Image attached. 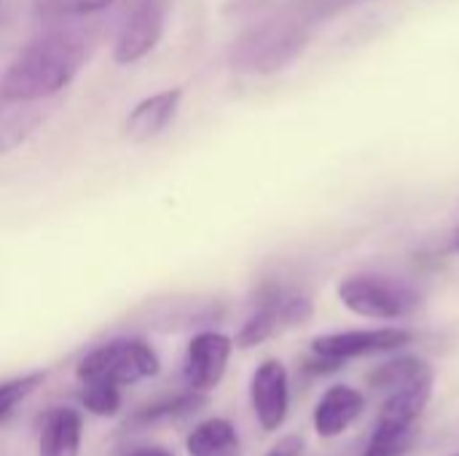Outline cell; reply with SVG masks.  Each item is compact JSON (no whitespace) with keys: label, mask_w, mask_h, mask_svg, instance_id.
Segmentation results:
<instances>
[{"label":"cell","mask_w":459,"mask_h":456,"mask_svg":"<svg viewBox=\"0 0 459 456\" xmlns=\"http://www.w3.org/2000/svg\"><path fill=\"white\" fill-rule=\"evenodd\" d=\"M231 349H234V341L218 331L196 333L188 341L186 360H183V379H186L188 390L204 392V395L210 390H215L226 376Z\"/></svg>","instance_id":"8"},{"label":"cell","mask_w":459,"mask_h":456,"mask_svg":"<svg viewBox=\"0 0 459 456\" xmlns=\"http://www.w3.org/2000/svg\"><path fill=\"white\" fill-rule=\"evenodd\" d=\"M312 317V304L301 293L282 290L277 285H269L261 290L255 312L245 320V325L237 333L239 349H253L264 341H269L274 333L285 328H296Z\"/></svg>","instance_id":"5"},{"label":"cell","mask_w":459,"mask_h":456,"mask_svg":"<svg viewBox=\"0 0 459 456\" xmlns=\"http://www.w3.org/2000/svg\"><path fill=\"white\" fill-rule=\"evenodd\" d=\"M436 387V371H425L411 382L385 392V403L379 409L377 427L363 456H403L417 435V425L430 406Z\"/></svg>","instance_id":"2"},{"label":"cell","mask_w":459,"mask_h":456,"mask_svg":"<svg viewBox=\"0 0 459 456\" xmlns=\"http://www.w3.org/2000/svg\"><path fill=\"white\" fill-rule=\"evenodd\" d=\"M89 38L75 27H51L30 40L8 65L0 81L5 102H38L62 91L83 67Z\"/></svg>","instance_id":"1"},{"label":"cell","mask_w":459,"mask_h":456,"mask_svg":"<svg viewBox=\"0 0 459 456\" xmlns=\"http://www.w3.org/2000/svg\"><path fill=\"white\" fill-rule=\"evenodd\" d=\"M411 331L406 328H360V331H339V333H323L312 341V355L347 363L355 357H371V355H387L398 352L406 344H411Z\"/></svg>","instance_id":"6"},{"label":"cell","mask_w":459,"mask_h":456,"mask_svg":"<svg viewBox=\"0 0 459 456\" xmlns=\"http://www.w3.org/2000/svg\"><path fill=\"white\" fill-rule=\"evenodd\" d=\"M124 456H175V454H172V452H167V449H161V446H140V449L126 452Z\"/></svg>","instance_id":"21"},{"label":"cell","mask_w":459,"mask_h":456,"mask_svg":"<svg viewBox=\"0 0 459 456\" xmlns=\"http://www.w3.org/2000/svg\"><path fill=\"white\" fill-rule=\"evenodd\" d=\"M452 247H455V250H457V253H459V231H457V234H455V242H452Z\"/></svg>","instance_id":"22"},{"label":"cell","mask_w":459,"mask_h":456,"mask_svg":"<svg viewBox=\"0 0 459 456\" xmlns=\"http://www.w3.org/2000/svg\"><path fill=\"white\" fill-rule=\"evenodd\" d=\"M250 400L253 411L258 417V425L266 433H274L282 427L290 406V387H288V371L280 360H264L250 382Z\"/></svg>","instance_id":"10"},{"label":"cell","mask_w":459,"mask_h":456,"mask_svg":"<svg viewBox=\"0 0 459 456\" xmlns=\"http://www.w3.org/2000/svg\"><path fill=\"white\" fill-rule=\"evenodd\" d=\"M363 409H366V400L355 387L333 384L325 390V395L315 406V417H312L315 433L320 438H336L360 419Z\"/></svg>","instance_id":"12"},{"label":"cell","mask_w":459,"mask_h":456,"mask_svg":"<svg viewBox=\"0 0 459 456\" xmlns=\"http://www.w3.org/2000/svg\"><path fill=\"white\" fill-rule=\"evenodd\" d=\"M336 293L347 312L382 323L403 320L422 304V296L409 282L385 274H350L339 282Z\"/></svg>","instance_id":"3"},{"label":"cell","mask_w":459,"mask_h":456,"mask_svg":"<svg viewBox=\"0 0 459 456\" xmlns=\"http://www.w3.org/2000/svg\"><path fill=\"white\" fill-rule=\"evenodd\" d=\"M430 368H433V366H430L428 360H422V357L401 355V357H393V360L377 366V368L368 374V384H371L377 392L385 395V392H390V390H395V387L411 382L414 376H420V374H425V371H430Z\"/></svg>","instance_id":"16"},{"label":"cell","mask_w":459,"mask_h":456,"mask_svg":"<svg viewBox=\"0 0 459 456\" xmlns=\"http://www.w3.org/2000/svg\"><path fill=\"white\" fill-rule=\"evenodd\" d=\"M304 449H307V443L301 435H288V438L277 441L266 456H304Z\"/></svg>","instance_id":"20"},{"label":"cell","mask_w":459,"mask_h":456,"mask_svg":"<svg viewBox=\"0 0 459 456\" xmlns=\"http://www.w3.org/2000/svg\"><path fill=\"white\" fill-rule=\"evenodd\" d=\"M167 16V0H137L126 16V22L118 30L113 56L118 65H132L148 56L164 30Z\"/></svg>","instance_id":"9"},{"label":"cell","mask_w":459,"mask_h":456,"mask_svg":"<svg viewBox=\"0 0 459 456\" xmlns=\"http://www.w3.org/2000/svg\"><path fill=\"white\" fill-rule=\"evenodd\" d=\"M81 433H83V422L73 409L67 406L51 409L43 417L38 456H78L81 454Z\"/></svg>","instance_id":"13"},{"label":"cell","mask_w":459,"mask_h":456,"mask_svg":"<svg viewBox=\"0 0 459 456\" xmlns=\"http://www.w3.org/2000/svg\"><path fill=\"white\" fill-rule=\"evenodd\" d=\"M301 43H304V38L296 32V27L266 24V27L245 35L234 46V65H239V70L269 73V70H277L285 62H290L296 56V51L301 48Z\"/></svg>","instance_id":"7"},{"label":"cell","mask_w":459,"mask_h":456,"mask_svg":"<svg viewBox=\"0 0 459 456\" xmlns=\"http://www.w3.org/2000/svg\"><path fill=\"white\" fill-rule=\"evenodd\" d=\"M78 400L94 417H116L118 409H121V390L110 387V384L89 382V384H81Z\"/></svg>","instance_id":"17"},{"label":"cell","mask_w":459,"mask_h":456,"mask_svg":"<svg viewBox=\"0 0 459 456\" xmlns=\"http://www.w3.org/2000/svg\"><path fill=\"white\" fill-rule=\"evenodd\" d=\"M161 368L159 355L151 344L140 339H113L97 349H91L75 368L81 384L100 382L110 387H129L143 379L156 376Z\"/></svg>","instance_id":"4"},{"label":"cell","mask_w":459,"mask_h":456,"mask_svg":"<svg viewBox=\"0 0 459 456\" xmlns=\"http://www.w3.org/2000/svg\"><path fill=\"white\" fill-rule=\"evenodd\" d=\"M191 456H239V433L229 419H207L186 441Z\"/></svg>","instance_id":"14"},{"label":"cell","mask_w":459,"mask_h":456,"mask_svg":"<svg viewBox=\"0 0 459 456\" xmlns=\"http://www.w3.org/2000/svg\"><path fill=\"white\" fill-rule=\"evenodd\" d=\"M43 382H46V374L43 371H35V374H27V376H16V379L3 382L0 384V422L13 409H19Z\"/></svg>","instance_id":"18"},{"label":"cell","mask_w":459,"mask_h":456,"mask_svg":"<svg viewBox=\"0 0 459 456\" xmlns=\"http://www.w3.org/2000/svg\"><path fill=\"white\" fill-rule=\"evenodd\" d=\"M180 99H183V91L180 89H167V91H159V94L145 97L126 116L124 134L132 142H151V140H156L175 121L178 108H180Z\"/></svg>","instance_id":"11"},{"label":"cell","mask_w":459,"mask_h":456,"mask_svg":"<svg viewBox=\"0 0 459 456\" xmlns=\"http://www.w3.org/2000/svg\"><path fill=\"white\" fill-rule=\"evenodd\" d=\"M204 403H207L204 392L188 390V392H183L178 398H164V400H156L153 406L140 409L132 417L129 427H151V425H159V422H178V419H186V417L196 414Z\"/></svg>","instance_id":"15"},{"label":"cell","mask_w":459,"mask_h":456,"mask_svg":"<svg viewBox=\"0 0 459 456\" xmlns=\"http://www.w3.org/2000/svg\"><path fill=\"white\" fill-rule=\"evenodd\" d=\"M116 0H46L43 11L54 16H89L97 11H105Z\"/></svg>","instance_id":"19"}]
</instances>
